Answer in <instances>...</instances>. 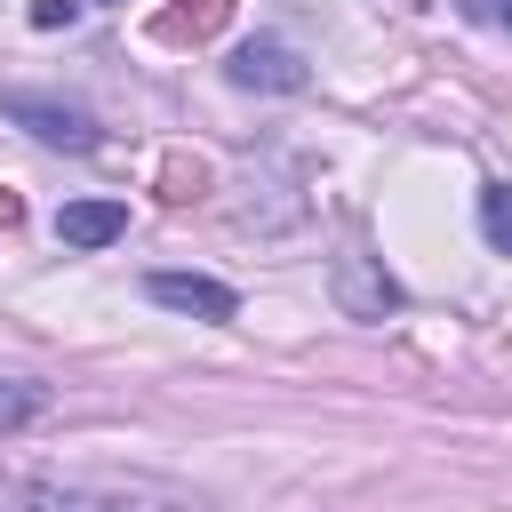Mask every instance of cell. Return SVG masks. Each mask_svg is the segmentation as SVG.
Returning <instances> with one entry per match:
<instances>
[{"label": "cell", "instance_id": "obj_1", "mask_svg": "<svg viewBox=\"0 0 512 512\" xmlns=\"http://www.w3.org/2000/svg\"><path fill=\"white\" fill-rule=\"evenodd\" d=\"M0 512H208V496L152 472H0Z\"/></svg>", "mask_w": 512, "mask_h": 512}, {"label": "cell", "instance_id": "obj_9", "mask_svg": "<svg viewBox=\"0 0 512 512\" xmlns=\"http://www.w3.org/2000/svg\"><path fill=\"white\" fill-rule=\"evenodd\" d=\"M472 24H496V32H512V0H456Z\"/></svg>", "mask_w": 512, "mask_h": 512}, {"label": "cell", "instance_id": "obj_11", "mask_svg": "<svg viewBox=\"0 0 512 512\" xmlns=\"http://www.w3.org/2000/svg\"><path fill=\"white\" fill-rule=\"evenodd\" d=\"M8 224H24V200H16V192H0V232H8Z\"/></svg>", "mask_w": 512, "mask_h": 512}, {"label": "cell", "instance_id": "obj_5", "mask_svg": "<svg viewBox=\"0 0 512 512\" xmlns=\"http://www.w3.org/2000/svg\"><path fill=\"white\" fill-rule=\"evenodd\" d=\"M128 232V200H64L56 208V240L64 248H112Z\"/></svg>", "mask_w": 512, "mask_h": 512}, {"label": "cell", "instance_id": "obj_4", "mask_svg": "<svg viewBox=\"0 0 512 512\" xmlns=\"http://www.w3.org/2000/svg\"><path fill=\"white\" fill-rule=\"evenodd\" d=\"M144 296L168 304V312H192V320H232V312H240V296H232L224 280H208V272H152Z\"/></svg>", "mask_w": 512, "mask_h": 512}, {"label": "cell", "instance_id": "obj_8", "mask_svg": "<svg viewBox=\"0 0 512 512\" xmlns=\"http://www.w3.org/2000/svg\"><path fill=\"white\" fill-rule=\"evenodd\" d=\"M224 24V0H200V8H176V16H160V40H208Z\"/></svg>", "mask_w": 512, "mask_h": 512}, {"label": "cell", "instance_id": "obj_7", "mask_svg": "<svg viewBox=\"0 0 512 512\" xmlns=\"http://www.w3.org/2000/svg\"><path fill=\"white\" fill-rule=\"evenodd\" d=\"M480 232H488L496 256H512V184H488L480 192Z\"/></svg>", "mask_w": 512, "mask_h": 512}, {"label": "cell", "instance_id": "obj_3", "mask_svg": "<svg viewBox=\"0 0 512 512\" xmlns=\"http://www.w3.org/2000/svg\"><path fill=\"white\" fill-rule=\"evenodd\" d=\"M232 88L296 96V88H304V56H296L288 40H248V48H232Z\"/></svg>", "mask_w": 512, "mask_h": 512}, {"label": "cell", "instance_id": "obj_2", "mask_svg": "<svg viewBox=\"0 0 512 512\" xmlns=\"http://www.w3.org/2000/svg\"><path fill=\"white\" fill-rule=\"evenodd\" d=\"M0 112H8L16 128H32L40 144H64V152H88V144H96V120H88L80 104H56V96H24V88H16V96H0Z\"/></svg>", "mask_w": 512, "mask_h": 512}, {"label": "cell", "instance_id": "obj_6", "mask_svg": "<svg viewBox=\"0 0 512 512\" xmlns=\"http://www.w3.org/2000/svg\"><path fill=\"white\" fill-rule=\"evenodd\" d=\"M40 416H48V384H32V376H0V440L24 432V424H40Z\"/></svg>", "mask_w": 512, "mask_h": 512}, {"label": "cell", "instance_id": "obj_10", "mask_svg": "<svg viewBox=\"0 0 512 512\" xmlns=\"http://www.w3.org/2000/svg\"><path fill=\"white\" fill-rule=\"evenodd\" d=\"M72 8H80V0H32V24L56 32V24H72Z\"/></svg>", "mask_w": 512, "mask_h": 512}]
</instances>
